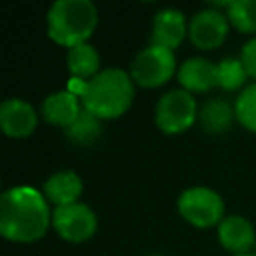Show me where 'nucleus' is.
<instances>
[{"label": "nucleus", "instance_id": "nucleus-12", "mask_svg": "<svg viewBox=\"0 0 256 256\" xmlns=\"http://www.w3.org/2000/svg\"><path fill=\"white\" fill-rule=\"evenodd\" d=\"M82 108H80V98L66 90H58L52 92L44 102H42V118L52 124V126H60V128H68L78 116H80Z\"/></svg>", "mask_w": 256, "mask_h": 256}, {"label": "nucleus", "instance_id": "nucleus-16", "mask_svg": "<svg viewBox=\"0 0 256 256\" xmlns=\"http://www.w3.org/2000/svg\"><path fill=\"white\" fill-rule=\"evenodd\" d=\"M66 62H68V70H70L72 78H78V80H90L100 72L98 70L100 68V54L88 42L70 48Z\"/></svg>", "mask_w": 256, "mask_h": 256}, {"label": "nucleus", "instance_id": "nucleus-22", "mask_svg": "<svg viewBox=\"0 0 256 256\" xmlns=\"http://www.w3.org/2000/svg\"><path fill=\"white\" fill-rule=\"evenodd\" d=\"M236 256H254V254H236Z\"/></svg>", "mask_w": 256, "mask_h": 256}, {"label": "nucleus", "instance_id": "nucleus-20", "mask_svg": "<svg viewBox=\"0 0 256 256\" xmlns=\"http://www.w3.org/2000/svg\"><path fill=\"white\" fill-rule=\"evenodd\" d=\"M234 108H236V118L240 120V124L246 130L256 132V82L246 86L240 92Z\"/></svg>", "mask_w": 256, "mask_h": 256}, {"label": "nucleus", "instance_id": "nucleus-10", "mask_svg": "<svg viewBox=\"0 0 256 256\" xmlns=\"http://www.w3.org/2000/svg\"><path fill=\"white\" fill-rule=\"evenodd\" d=\"M188 34L186 18L176 8H164L154 16L152 22V44L164 46L168 50H174L182 44L184 36Z\"/></svg>", "mask_w": 256, "mask_h": 256}, {"label": "nucleus", "instance_id": "nucleus-23", "mask_svg": "<svg viewBox=\"0 0 256 256\" xmlns=\"http://www.w3.org/2000/svg\"><path fill=\"white\" fill-rule=\"evenodd\" d=\"M152 256H158V254H152Z\"/></svg>", "mask_w": 256, "mask_h": 256}, {"label": "nucleus", "instance_id": "nucleus-8", "mask_svg": "<svg viewBox=\"0 0 256 256\" xmlns=\"http://www.w3.org/2000/svg\"><path fill=\"white\" fill-rule=\"evenodd\" d=\"M228 16L220 10H200L188 22V38L198 50H216L228 36Z\"/></svg>", "mask_w": 256, "mask_h": 256}, {"label": "nucleus", "instance_id": "nucleus-11", "mask_svg": "<svg viewBox=\"0 0 256 256\" xmlns=\"http://www.w3.org/2000/svg\"><path fill=\"white\" fill-rule=\"evenodd\" d=\"M178 82L182 86V90L186 92H208L214 86H218V72H216V64L194 56L188 58L180 64L178 68Z\"/></svg>", "mask_w": 256, "mask_h": 256}, {"label": "nucleus", "instance_id": "nucleus-4", "mask_svg": "<svg viewBox=\"0 0 256 256\" xmlns=\"http://www.w3.org/2000/svg\"><path fill=\"white\" fill-rule=\"evenodd\" d=\"M178 212L196 228L220 226L224 220V200L212 188L192 186L178 196Z\"/></svg>", "mask_w": 256, "mask_h": 256}, {"label": "nucleus", "instance_id": "nucleus-3", "mask_svg": "<svg viewBox=\"0 0 256 256\" xmlns=\"http://www.w3.org/2000/svg\"><path fill=\"white\" fill-rule=\"evenodd\" d=\"M48 36L66 48L86 44L98 26V10L90 0H58L50 6Z\"/></svg>", "mask_w": 256, "mask_h": 256}, {"label": "nucleus", "instance_id": "nucleus-21", "mask_svg": "<svg viewBox=\"0 0 256 256\" xmlns=\"http://www.w3.org/2000/svg\"><path fill=\"white\" fill-rule=\"evenodd\" d=\"M240 60H242L248 76L256 78V38H252L250 42L244 44L242 54H240Z\"/></svg>", "mask_w": 256, "mask_h": 256}, {"label": "nucleus", "instance_id": "nucleus-14", "mask_svg": "<svg viewBox=\"0 0 256 256\" xmlns=\"http://www.w3.org/2000/svg\"><path fill=\"white\" fill-rule=\"evenodd\" d=\"M42 194L48 202H52L56 208L58 206H68L76 204L80 194H82V180L76 172L72 170H60L52 174L42 188Z\"/></svg>", "mask_w": 256, "mask_h": 256}, {"label": "nucleus", "instance_id": "nucleus-13", "mask_svg": "<svg viewBox=\"0 0 256 256\" xmlns=\"http://www.w3.org/2000/svg\"><path fill=\"white\" fill-rule=\"evenodd\" d=\"M218 240L234 254H248V250L256 246L254 228L242 216H226L218 226Z\"/></svg>", "mask_w": 256, "mask_h": 256}, {"label": "nucleus", "instance_id": "nucleus-24", "mask_svg": "<svg viewBox=\"0 0 256 256\" xmlns=\"http://www.w3.org/2000/svg\"><path fill=\"white\" fill-rule=\"evenodd\" d=\"M254 256H256V254H254Z\"/></svg>", "mask_w": 256, "mask_h": 256}, {"label": "nucleus", "instance_id": "nucleus-5", "mask_svg": "<svg viewBox=\"0 0 256 256\" xmlns=\"http://www.w3.org/2000/svg\"><path fill=\"white\" fill-rule=\"evenodd\" d=\"M176 72V58L174 50L164 46L150 44L148 48L140 50L130 64V76L134 84L142 88H158L166 84Z\"/></svg>", "mask_w": 256, "mask_h": 256}, {"label": "nucleus", "instance_id": "nucleus-6", "mask_svg": "<svg viewBox=\"0 0 256 256\" xmlns=\"http://www.w3.org/2000/svg\"><path fill=\"white\" fill-rule=\"evenodd\" d=\"M198 112L200 110L190 92L182 88L170 90L156 102L154 122L166 134H180L194 124V120L198 118Z\"/></svg>", "mask_w": 256, "mask_h": 256}, {"label": "nucleus", "instance_id": "nucleus-18", "mask_svg": "<svg viewBox=\"0 0 256 256\" xmlns=\"http://www.w3.org/2000/svg\"><path fill=\"white\" fill-rule=\"evenodd\" d=\"M226 16L236 30H240L244 34H256V0L228 2Z\"/></svg>", "mask_w": 256, "mask_h": 256}, {"label": "nucleus", "instance_id": "nucleus-1", "mask_svg": "<svg viewBox=\"0 0 256 256\" xmlns=\"http://www.w3.org/2000/svg\"><path fill=\"white\" fill-rule=\"evenodd\" d=\"M50 224L52 214L48 210V200L36 188L14 186L2 194L0 234L6 240L20 244L36 242L48 232Z\"/></svg>", "mask_w": 256, "mask_h": 256}, {"label": "nucleus", "instance_id": "nucleus-15", "mask_svg": "<svg viewBox=\"0 0 256 256\" xmlns=\"http://www.w3.org/2000/svg\"><path fill=\"white\" fill-rule=\"evenodd\" d=\"M234 118H236V108L228 100H222V98H212V100L204 102L200 112H198L200 126L208 134L228 132Z\"/></svg>", "mask_w": 256, "mask_h": 256}, {"label": "nucleus", "instance_id": "nucleus-19", "mask_svg": "<svg viewBox=\"0 0 256 256\" xmlns=\"http://www.w3.org/2000/svg\"><path fill=\"white\" fill-rule=\"evenodd\" d=\"M216 72H218V88L226 92H234L242 88L248 78V72L240 58H222L216 64Z\"/></svg>", "mask_w": 256, "mask_h": 256}, {"label": "nucleus", "instance_id": "nucleus-17", "mask_svg": "<svg viewBox=\"0 0 256 256\" xmlns=\"http://www.w3.org/2000/svg\"><path fill=\"white\" fill-rule=\"evenodd\" d=\"M66 136L76 146H92L102 136V120L82 108L80 116L66 128Z\"/></svg>", "mask_w": 256, "mask_h": 256}, {"label": "nucleus", "instance_id": "nucleus-9", "mask_svg": "<svg viewBox=\"0 0 256 256\" xmlns=\"http://www.w3.org/2000/svg\"><path fill=\"white\" fill-rule=\"evenodd\" d=\"M38 116L32 104L20 98L4 100L0 106V128L6 136L26 138L36 130Z\"/></svg>", "mask_w": 256, "mask_h": 256}, {"label": "nucleus", "instance_id": "nucleus-2", "mask_svg": "<svg viewBox=\"0 0 256 256\" xmlns=\"http://www.w3.org/2000/svg\"><path fill=\"white\" fill-rule=\"evenodd\" d=\"M68 90L80 98L84 110L92 112L100 120L122 116L134 100V80L120 68L100 70L90 80L72 78Z\"/></svg>", "mask_w": 256, "mask_h": 256}, {"label": "nucleus", "instance_id": "nucleus-7", "mask_svg": "<svg viewBox=\"0 0 256 256\" xmlns=\"http://www.w3.org/2000/svg\"><path fill=\"white\" fill-rule=\"evenodd\" d=\"M52 226L60 238L74 242V244H80V242L90 240L96 234L98 218L88 204L76 202V204L54 208Z\"/></svg>", "mask_w": 256, "mask_h": 256}]
</instances>
